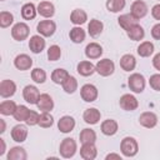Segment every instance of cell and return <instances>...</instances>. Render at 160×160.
<instances>
[{"instance_id": "obj_1", "label": "cell", "mask_w": 160, "mask_h": 160, "mask_svg": "<svg viewBox=\"0 0 160 160\" xmlns=\"http://www.w3.org/2000/svg\"><path fill=\"white\" fill-rule=\"evenodd\" d=\"M120 150L122 152L124 156L126 158H132L138 154L139 151V144L138 141L131 138V136H126L121 140V144H120Z\"/></svg>"}, {"instance_id": "obj_2", "label": "cell", "mask_w": 160, "mask_h": 160, "mask_svg": "<svg viewBox=\"0 0 160 160\" xmlns=\"http://www.w3.org/2000/svg\"><path fill=\"white\" fill-rule=\"evenodd\" d=\"M78 150V144L74 139L71 138H65L61 142H60V148H59V151H60V155L65 159H70L75 155Z\"/></svg>"}, {"instance_id": "obj_3", "label": "cell", "mask_w": 160, "mask_h": 160, "mask_svg": "<svg viewBox=\"0 0 160 160\" xmlns=\"http://www.w3.org/2000/svg\"><path fill=\"white\" fill-rule=\"evenodd\" d=\"M128 80H129V81H128V85H129L130 90H132L134 92H138V94L144 91L146 82H145V78H144L141 74L134 72V74H131V75L129 76Z\"/></svg>"}, {"instance_id": "obj_4", "label": "cell", "mask_w": 160, "mask_h": 160, "mask_svg": "<svg viewBox=\"0 0 160 160\" xmlns=\"http://www.w3.org/2000/svg\"><path fill=\"white\" fill-rule=\"evenodd\" d=\"M95 70L101 76H110L115 70V64L110 59H102V60H99L96 62Z\"/></svg>"}, {"instance_id": "obj_5", "label": "cell", "mask_w": 160, "mask_h": 160, "mask_svg": "<svg viewBox=\"0 0 160 160\" xmlns=\"http://www.w3.org/2000/svg\"><path fill=\"white\" fill-rule=\"evenodd\" d=\"M80 95H81V99L86 102H92L98 99V88L92 84H85L81 86L80 89Z\"/></svg>"}, {"instance_id": "obj_6", "label": "cell", "mask_w": 160, "mask_h": 160, "mask_svg": "<svg viewBox=\"0 0 160 160\" xmlns=\"http://www.w3.org/2000/svg\"><path fill=\"white\" fill-rule=\"evenodd\" d=\"M30 29L25 22H16L11 29V36L16 41H22L29 36Z\"/></svg>"}, {"instance_id": "obj_7", "label": "cell", "mask_w": 160, "mask_h": 160, "mask_svg": "<svg viewBox=\"0 0 160 160\" xmlns=\"http://www.w3.org/2000/svg\"><path fill=\"white\" fill-rule=\"evenodd\" d=\"M119 104H120V108H121L122 110H125V111H134V110H136L138 106H139L138 99H136L134 95H131V94H124V95L120 98Z\"/></svg>"}, {"instance_id": "obj_8", "label": "cell", "mask_w": 160, "mask_h": 160, "mask_svg": "<svg viewBox=\"0 0 160 160\" xmlns=\"http://www.w3.org/2000/svg\"><path fill=\"white\" fill-rule=\"evenodd\" d=\"M36 29H38V32L41 36L49 38V36H52L54 35V32L56 30V24L52 20H42V21H40L38 24Z\"/></svg>"}, {"instance_id": "obj_9", "label": "cell", "mask_w": 160, "mask_h": 160, "mask_svg": "<svg viewBox=\"0 0 160 160\" xmlns=\"http://www.w3.org/2000/svg\"><path fill=\"white\" fill-rule=\"evenodd\" d=\"M40 91L38 90L36 86L34 85H26L22 90V96H24V100L29 104H38V100L40 98Z\"/></svg>"}, {"instance_id": "obj_10", "label": "cell", "mask_w": 160, "mask_h": 160, "mask_svg": "<svg viewBox=\"0 0 160 160\" xmlns=\"http://www.w3.org/2000/svg\"><path fill=\"white\" fill-rule=\"evenodd\" d=\"M139 122L146 129H152L158 124V116L152 111H145L139 116Z\"/></svg>"}, {"instance_id": "obj_11", "label": "cell", "mask_w": 160, "mask_h": 160, "mask_svg": "<svg viewBox=\"0 0 160 160\" xmlns=\"http://www.w3.org/2000/svg\"><path fill=\"white\" fill-rule=\"evenodd\" d=\"M130 14L135 18V19H141L144 18L146 14H148V5L141 1V0H136L131 4V8H130Z\"/></svg>"}, {"instance_id": "obj_12", "label": "cell", "mask_w": 160, "mask_h": 160, "mask_svg": "<svg viewBox=\"0 0 160 160\" xmlns=\"http://www.w3.org/2000/svg\"><path fill=\"white\" fill-rule=\"evenodd\" d=\"M96 155H98V149L94 142L82 144V146L80 148V156L84 160H94Z\"/></svg>"}, {"instance_id": "obj_13", "label": "cell", "mask_w": 160, "mask_h": 160, "mask_svg": "<svg viewBox=\"0 0 160 160\" xmlns=\"http://www.w3.org/2000/svg\"><path fill=\"white\" fill-rule=\"evenodd\" d=\"M14 65H15L16 69H19L21 71H25V70H29L32 66V59L26 54H20L15 58Z\"/></svg>"}, {"instance_id": "obj_14", "label": "cell", "mask_w": 160, "mask_h": 160, "mask_svg": "<svg viewBox=\"0 0 160 160\" xmlns=\"http://www.w3.org/2000/svg\"><path fill=\"white\" fill-rule=\"evenodd\" d=\"M11 138L16 142H24L28 138V128L22 124H18L11 130Z\"/></svg>"}, {"instance_id": "obj_15", "label": "cell", "mask_w": 160, "mask_h": 160, "mask_svg": "<svg viewBox=\"0 0 160 160\" xmlns=\"http://www.w3.org/2000/svg\"><path fill=\"white\" fill-rule=\"evenodd\" d=\"M16 91V84L12 80H2L0 82V95L1 98H10Z\"/></svg>"}, {"instance_id": "obj_16", "label": "cell", "mask_w": 160, "mask_h": 160, "mask_svg": "<svg viewBox=\"0 0 160 160\" xmlns=\"http://www.w3.org/2000/svg\"><path fill=\"white\" fill-rule=\"evenodd\" d=\"M58 128L61 132L64 134H68L70 131L74 130L75 128V119L72 116H69V115H65L62 118H60L59 122H58Z\"/></svg>"}, {"instance_id": "obj_17", "label": "cell", "mask_w": 160, "mask_h": 160, "mask_svg": "<svg viewBox=\"0 0 160 160\" xmlns=\"http://www.w3.org/2000/svg\"><path fill=\"white\" fill-rule=\"evenodd\" d=\"M29 49L34 54H39L45 49V40L40 35H32L29 40Z\"/></svg>"}, {"instance_id": "obj_18", "label": "cell", "mask_w": 160, "mask_h": 160, "mask_svg": "<svg viewBox=\"0 0 160 160\" xmlns=\"http://www.w3.org/2000/svg\"><path fill=\"white\" fill-rule=\"evenodd\" d=\"M100 118H101V114H100V111H99L98 109H95V108L86 109V110L84 111V114H82L84 121H85L86 124H90V125L98 124L99 120H100Z\"/></svg>"}, {"instance_id": "obj_19", "label": "cell", "mask_w": 160, "mask_h": 160, "mask_svg": "<svg viewBox=\"0 0 160 160\" xmlns=\"http://www.w3.org/2000/svg\"><path fill=\"white\" fill-rule=\"evenodd\" d=\"M118 128H119L118 122H116L115 120H112V119L104 120V121L101 122V126H100L101 132H102L104 135H106V136H112V135H115V134L118 132Z\"/></svg>"}, {"instance_id": "obj_20", "label": "cell", "mask_w": 160, "mask_h": 160, "mask_svg": "<svg viewBox=\"0 0 160 160\" xmlns=\"http://www.w3.org/2000/svg\"><path fill=\"white\" fill-rule=\"evenodd\" d=\"M38 108L41 111H51L54 109V100L49 94H41L38 100Z\"/></svg>"}, {"instance_id": "obj_21", "label": "cell", "mask_w": 160, "mask_h": 160, "mask_svg": "<svg viewBox=\"0 0 160 160\" xmlns=\"http://www.w3.org/2000/svg\"><path fill=\"white\" fill-rule=\"evenodd\" d=\"M85 55L89 59H99L102 55V48L98 42H90L85 48Z\"/></svg>"}, {"instance_id": "obj_22", "label": "cell", "mask_w": 160, "mask_h": 160, "mask_svg": "<svg viewBox=\"0 0 160 160\" xmlns=\"http://www.w3.org/2000/svg\"><path fill=\"white\" fill-rule=\"evenodd\" d=\"M38 12L42 18H51L55 14V6L50 1H41L38 5Z\"/></svg>"}, {"instance_id": "obj_23", "label": "cell", "mask_w": 160, "mask_h": 160, "mask_svg": "<svg viewBox=\"0 0 160 160\" xmlns=\"http://www.w3.org/2000/svg\"><path fill=\"white\" fill-rule=\"evenodd\" d=\"M120 66H121V69L125 70V71H131V70H134L135 66H136V59H135V56L131 55V54H125V55H122L121 59H120Z\"/></svg>"}, {"instance_id": "obj_24", "label": "cell", "mask_w": 160, "mask_h": 160, "mask_svg": "<svg viewBox=\"0 0 160 160\" xmlns=\"http://www.w3.org/2000/svg\"><path fill=\"white\" fill-rule=\"evenodd\" d=\"M76 69H78V72L81 76H90V75H92L96 71L95 70V65L91 61H86V60L80 61L78 64V68Z\"/></svg>"}, {"instance_id": "obj_25", "label": "cell", "mask_w": 160, "mask_h": 160, "mask_svg": "<svg viewBox=\"0 0 160 160\" xmlns=\"http://www.w3.org/2000/svg\"><path fill=\"white\" fill-rule=\"evenodd\" d=\"M138 19H135L131 14H124V15H120L119 16V19H118V22H119V25L124 29V30H129V29H131L134 25H136L138 22Z\"/></svg>"}, {"instance_id": "obj_26", "label": "cell", "mask_w": 160, "mask_h": 160, "mask_svg": "<svg viewBox=\"0 0 160 160\" xmlns=\"http://www.w3.org/2000/svg\"><path fill=\"white\" fill-rule=\"evenodd\" d=\"M88 20V14L82 9H75L70 14V21L75 25H82Z\"/></svg>"}, {"instance_id": "obj_27", "label": "cell", "mask_w": 160, "mask_h": 160, "mask_svg": "<svg viewBox=\"0 0 160 160\" xmlns=\"http://www.w3.org/2000/svg\"><path fill=\"white\" fill-rule=\"evenodd\" d=\"M102 29H104V24L98 19H91L88 25V31H89L90 36H92V38L99 36L102 32Z\"/></svg>"}, {"instance_id": "obj_28", "label": "cell", "mask_w": 160, "mask_h": 160, "mask_svg": "<svg viewBox=\"0 0 160 160\" xmlns=\"http://www.w3.org/2000/svg\"><path fill=\"white\" fill-rule=\"evenodd\" d=\"M26 158L28 154L21 146H14L8 152V160H26Z\"/></svg>"}, {"instance_id": "obj_29", "label": "cell", "mask_w": 160, "mask_h": 160, "mask_svg": "<svg viewBox=\"0 0 160 160\" xmlns=\"http://www.w3.org/2000/svg\"><path fill=\"white\" fill-rule=\"evenodd\" d=\"M128 36L130 38V40H134V41H140L144 39L145 36V30L142 29V26H140L139 24L134 25L131 29H129L128 31Z\"/></svg>"}, {"instance_id": "obj_30", "label": "cell", "mask_w": 160, "mask_h": 160, "mask_svg": "<svg viewBox=\"0 0 160 160\" xmlns=\"http://www.w3.org/2000/svg\"><path fill=\"white\" fill-rule=\"evenodd\" d=\"M36 12H38V9L32 2H26L21 8V16L25 20H32L36 16Z\"/></svg>"}, {"instance_id": "obj_31", "label": "cell", "mask_w": 160, "mask_h": 160, "mask_svg": "<svg viewBox=\"0 0 160 160\" xmlns=\"http://www.w3.org/2000/svg\"><path fill=\"white\" fill-rule=\"evenodd\" d=\"M85 36H86L85 30H82L80 26H75V28H72V29L70 30V32H69V38H70V40H71L72 42H75V44H80V42H82V41L85 40Z\"/></svg>"}, {"instance_id": "obj_32", "label": "cell", "mask_w": 160, "mask_h": 160, "mask_svg": "<svg viewBox=\"0 0 160 160\" xmlns=\"http://www.w3.org/2000/svg\"><path fill=\"white\" fill-rule=\"evenodd\" d=\"M18 105L15 104V101L12 100H5L0 104V112L5 116H9V115H14L15 110H16Z\"/></svg>"}, {"instance_id": "obj_33", "label": "cell", "mask_w": 160, "mask_h": 160, "mask_svg": "<svg viewBox=\"0 0 160 160\" xmlns=\"http://www.w3.org/2000/svg\"><path fill=\"white\" fill-rule=\"evenodd\" d=\"M154 52V44L150 41H142L138 46V54L141 58H148Z\"/></svg>"}, {"instance_id": "obj_34", "label": "cell", "mask_w": 160, "mask_h": 160, "mask_svg": "<svg viewBox=\"0 0 160 160\" xmlns=\"http://www.w3.org/2000/svg\"><path fill=\"white\" fill-rule=\"evenodd\" d=\"M61 85H62V89L66 94H74L78 90V80L71 75H69V78Z\"/></svg>"}, {"instance_id": "obj_35", "label": "cell", "mask_w": 160, "mask_h": 160, "mask_svg": "<svg viewBox=\"0 0 160 160\" xmlns=\"http://www.w3.org/2000/svg\"><path fill=\"white\" fill-rule=\"evenodd\" d=\"M96 141V132L92 129H84L80 132V142L81 144H88V142H94Z\"/></svg>"}, {"instance_id": "obj_36", "label": "cell", "mask_w": 160, "mask_h": 160, "mask_svg": "<svg viewBox=\"0 0 160 160\" xmlns=\"http://www.w3.org/2000/svg\"><path fill=\"white\" fill-rule=\"evenodd\" d=\"M69 72L65 70V69H55L52 72H51V80L55 82V84H62L68 78H69Z\"/></svg>"}, {"instance_id": "obj_37", "label": "cell", "mask_w": 160, "mask_h": 160, "mask_svg": "<svg viewBox=\"0 0 160 160\" xmlns=\"http://www.w3.org/2000/svg\"><path fill=\"white\" fill-rule=\"evenodd\" d=\"M126 5V0H108L106 1V9L111 12H119L122 10Z\"/></svg>"}, {"instance_id": "obj_38", "label": "cell", "mask_w": 160, "mask_h": 160, "mask_svg": "<svg viewBox=\"0 0 160 160\" xmlns=\"http://www.w3.org/2000/svg\"><path fill=\"white\" fill-rule=\"evenodd\" d=\"M52 124H54V118H52V115L49 112V111H42L41 114H40V118H39V124L38 125H40L41 128H50V126H52Z\"/></svg>"}, {"instance_id": "obj_39", "label": "cell", "mask_w": 160, "mask_h": 160, "mask_svg": "<svg viewBox=\"0 0 160 160\" xmlns=\"http://www.w3.org/2000/svg\"><path fill=\"white\" fill-rule=\"evenodd\" d=\"M29 109L25 106V105H19L18 108H16V110H15V112H14V119L16 120V121H25V119H26V116H28V114H29Z\"/></svg>"}, {"instance_id": "obj_40", "label": "cell", "mask_w": 160, "mask_h": 160, "mask_svg": "<svg viewBox=\"0 0 160 160\" xmlns=\"http://www.w3.org/2000/svg\"><path fill=\"white\" fill-rule=\"evenodd\" d=\"M31 79H32L35 82H38V84L45 82V80H46V72H45V70H42V69H40V68L34 69V70L31 71Z\"/></svg>"}, {"instance_id": "obj_41", "label": "cell", "mask_w": 160, "mask_h": 160, "mask_svg": "<svg viewBox=\"0 0 160 160\" xmlns=\"http://www.w3.org/2000/svg\"><path fill=\"white\" fill-rule=\"evenodd\" d=\"M14 21V16L11 12L9 11H1L0 12V26L1 28H8L12 24Z\"/></svg>"}, {"instance_id": "obj_42", "label": "cell", "mask_w": 160, "mask_h": 160, "mask_svg": "<svg viewBox=\"0 0 160 160\" xmlns=\"http://www.w3.org/2000/svg\"><path fill=\"white\" fill-rule=\"evenodd\" d=\"M60 56H61V49H60V46L51 45L48 49V59L50 61H56V60L60 59Z\"/></svg>"}, {"instance_id": "obj_43", "label": "cell", "mask_w": 160, "mask_h": 160, "mask_svg": "<svg viewBox=\"0 0 160 160\" xmlns=\"http://www.w3.org/2000/svg\"><path fill=\"white\" fill-rule=\"evenodd\" d=\"M39 118H40V115L36 111L30 110L29 114H28V116H26V119H25V122H26V125L34 126V125L39 124Z\"/></svg>"}, {"instance_id": "obj_44", "label": "cell", "mask_w": 160, "mask_h": 160, "mask_svg": "<svg viewBox=\"0 0 160 160\" xmlns=\"http://www.w3.org/2000/svg\"><path fill=\"white\" fill-rule=\"evenodd\" d=\"M149 84H150V86H151L154 90L160 91V74H154V75H151L150 79H149Z\"/></svg>"}, {"instance_id": "obj_45", "label": "cell", "mask_w": 160, "mask_h": 160, "mask_svg": "<svg viewBox=\"0 0 160 160\" xmlns=\"http://www.w3.org/2000/svg\"><path fill=\"white\" fill-rule=\"evenodd\" d=\"M151 36L155 39V40H160V22L155 24L151 29Z\"/></svg>"}, {"instance_id": "obj_46", "label": "cell", "mask_w": 160, "mask_h": 160, "mask_svg": "<svg viewBox=\"0 0 160 160\" xmlns=\"http://www.w3.org/2000/svg\"><path fill=\"white\" fill-rule=\"evenodd\" d=\"M151 15L155 20H160V4H156L151 9Z\"/></svg>"}, {"instance_id": "obj_47", "label": "cell", "mask_w": 160, "mask_h": 160, "mask_svg": "<svg viewBox=\"0 0 160 160\" xmlns=\"http://www.w3.org/2000/svg\"><path fill=\"white\" fill-rule=\"evenodd\" d=\"M152 65H154V68H155L156 70L160 71V52H158V54L154 56V59H152Z\"/></svg>"}, {"instance_id": "obj_48", "label": "cell", "mask_w": 160, "mask_h": 160, "mask_svg": "<svg viewBox=\"0 0 160 160\" xmlns=\"http://www.w3.org/2000/svg\"><path fill=\"white\" fill-rule=\"evenodd\" d=\"M106 160H111V159H116V160H121V156L119 155V154H114V152H111V154H109V155H106V158H105Z\"/></svg>"}, {"instance_id": "obj_49", "label": "cell", "mask_w": 160, "mask_h": 160, "mask_svg": "<svg viewBox=\"0 0 160 160\" xmlns=\"http://www.w3.org/2000/svg\"><path fill=\"white\" fill-rule=\"evenodd\" d=\"M0 144H1V149H0V156H1V155H4V152H5V149H6V145H5V141H4V139H0Z\"/></svg>"}, {"instance_id": "obj_50", "label": "cell", "mask_w": 160, "mask_h": 160, "mask_svg": "<svg viewBox=\"0 0 160 160\" xmlns=\"http://www.w3.org/2000/svg\"><path fill=\"white\" fill-rule=\"evenodd\" d=\"M0 124H1V128H0V132L2 134V132L5 131V126H6V125H5V121H4L2 119H0Z\"/></svg>"}]
</instances>
